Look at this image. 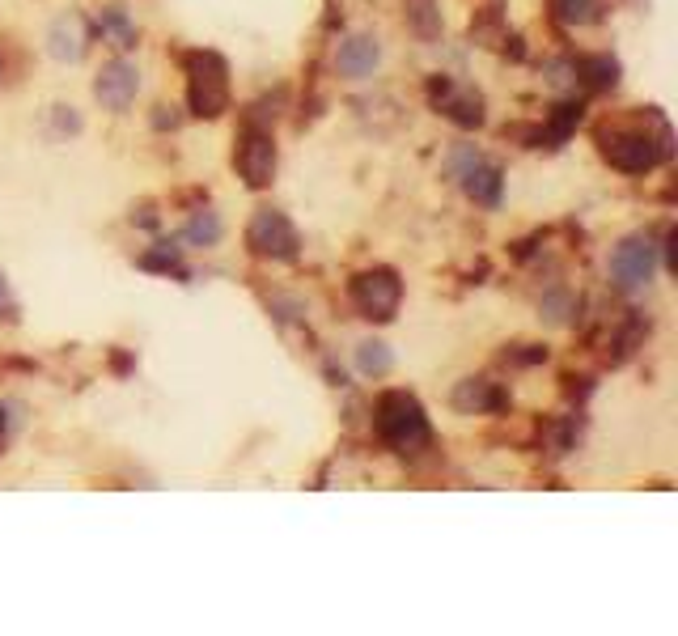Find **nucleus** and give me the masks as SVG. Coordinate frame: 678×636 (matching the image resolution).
Returning <instances> with one entry per match:
<instances>
[{
    "label": "nucleus",
    "mask_w": 678,
    "mask_h": 636,
    "mask_svg": "<svg viewBox=\"0 0 678 636\" xmlns=\"http://www.w3.org/2000/svg\"><path fill=\"white\" fill-rule=\"evenodd\" d=\"M403 302V280L390 268H369L361 276H352V306L361 310L369 323H390L399 314Z\"/></svg>",
    "instance_id": "nucleus-6"
},
{
    "label": "nucleus",
    "mask_w": 678,
    "mask_h": 636,
    "mask_svg": "<svg viewBox=\"0 0 678 636\" xmlns=\"http://www.w3.org/2000/svg\"><path fill=\"white\" fill-rule=\"evenodd\" d=\"M573 73L585 81V85H594V90H611V85L619 81V64L611 56H581L573 64Z\"/></svg>",
    "instance_id": "nucleus-16"
},
{
    "label": "nucleus",
    "mask_w": 678,
    "mask_h": 636,
    "mask_svg": "<svg viewBox=\"0 0 678 636\" xmlns=\"http://www.w3.org/2000/svg\"><path fill=\"white\" fill-rule=\"evenodd\" d=\"M395 369V352L382 340H361L356 344V374L361 378H386Z\"/></svg>",
    "instance_id": "nucleus-14"
},
{
    "label": "nucleus",
    "mask_w": 678,
    "mask_h": 636,
    "mask_svg": "<svg viewBox=\"0 0 678 636\" xmlns=\"http://www.w3.org/2000/svg\"><path fill=\"white\" fill-rule=\"evenodd\" d=\"M568 310H573V297H568L564 289H551L543 297V314H547V323H568Z\"/></svg>",
    "instance_id": "nucleus-22"
},
{
    "label": "nucleus",
    "mask_w": 678,
    "mask_h": 636,
    "mask_svg": "<svg viewBox=\"0 0 678 636\" xmlns=\"http://www.w3.org/2000/svg\"><path fill=\"white\" fill-rule=\"evenodd\" d=\"M373 429H378V437L399 454H420L428 441H433L424 408L416 403V395H407V391H386L378 399V408H373Z\"/></svg>",
    "instance_id": "nucleus-1"
},
{
    "label": "nucleus",
    "mask_w": 678,
    "mask_h": 636,
    "mask_svg": "<svg viewBox=\"0 0 678 636\" xmlns=\"http://www.w3.org/2000/svg\"><path fill=\"white\" fill-rule=\"evenodd\" d=\"M187 106L200 119H217L229 106V64L217 51H191L187 56Z\"/></svg>",
    "instance_id": "nucleus-2"
},
{
    "label": "nucleus",
    "mask_w": 678,
    "mask_h": 636,
    "mask_svg": "<svg viewBox=\"0 0 678 636\" xmlns=\"http://www.w3.org/2000/svg\"><path fill=\"white\" fill-rule=\"evenodd\" d=\"M47 51L56 56L60 64H77L85 56V34H81V17L77 13H64L51 22L47 30Z\"/></svg>",
    "instance_id": "nucleus-13"
},
{
    "label": "nucleus",
    "mask_w": 678,
    "mask_h": 636,
    "mask_svg": "<svg viewBox=\"0 0 678 636\" xmlns=\"http://www.w3.org/2000/svg\"><path fill=\"white\" fill-rule=\"evenodd\" d=\"M5 437H9V416H5V408H0V446H5Z\"/></svg>",
    "instance_id": "nucleus-24"
},
{
    "label": "nucleus",
    "mask_w": 678,
    "mask_h": 636,
    "mask_svg": "<svg viewBox=\"0 0 678 636\" xmlns=\"http://www.w3.org/2000/svg\"><path fill=\"white\" fill-rule=\"evenodd\" d=\"M140 268L145 272H162V276H187V268H183V251H178L174 242H157L153 251H145L140 255Z\"/></svg>",
    "instance_id": "nucleus-19"
},
{
    "label": "nucleus",
    "mask_w": 678,
    "mask_h": 636,
    "mask_svg": "<svg viewBox=\"0 0 678 636\" xmlns=\"http://www.w3.org/2000/svg\"><path fill=\"white\" fill-rule=\"evenodd\" d=\"M221 234H225V225H221V217H217L212 208H200V212H195V217L187 221V229H183V238H187L191 246H217Z\"/></svg>",
    "instance_id": "nucleus-18"
},
{
    "label": "nucleus",
    "mask_w": 678,
    "mask_h": 636,
    "mask_svg": "<svg viewBox=\"0 0 678 636\" xmlns=\"http://www.w3.org/2000/svg\"><path fill=\"white\" fill-rule=\"evenodd\" d=\"M136 94H140L136 64H132V60H106L102 73H98V81H94V98L106 106V111L123 115V111H128V106L136 102Z\"/></svg>",
    "instance_id": "nucleus-9"
},
{
    "label": "nucleus",
    "mask_w": 678,
    "mask_h": 636,
    "mask_svg": "<svg viewBox=\"0 0 678 636\" xmlns=\"http://www.w3.org/2000/svg\"><path fill=\"white\" fill-rule=\"evenodd\" d=\"M454 408H458L462 416L505 412V408H509V395H505L496 382H488V378H462V382L454 386Z\"/></svg>",
    "instance_id": "nucleus-11"
},
{
    "label": "nucleus",
    "mask_w": 678,
    "mask_h": 636,
    "mask_svg": "<svg viewBox=\"0 0 678 636\" xmlns=\"http://www.w3.org/2000/svg\"><path fill=\"white\" fill-rule=\"evenodd\" d=\"M407 22H412V30L420 34V39H441V9H437V0H407Z\"/></svg>",
    "instance_id": "nucleus-17"
},
{
    "label": "nucleus",
    "mask_w": 678,
    "mask_h": 636,
    "mask_svg": "<svg viewBox=\"0 0 678 636\" xmlns=\"http://www.w3.org/2000/svg\"><path fill=\"white\" fill-rule=\"evenodd\" d=\"M428 98H433L437 111L450 123H458V128L471 132V128L484 123V98H479L475 90H467V85L450 81V77H433V81H428Z\"/></svg>",
    "instance_id": "nucleus-8"
},
{
    "label": "nucleus",
    "mask_w": 678,
    "mask_h": 636,
    "mask_svg": "<svg viewBox=\"0 0 678 636\" xmlns=\"http://www.w3.org/2000/svg\"><path fill=\"white\" fill-rule=\"evenodd\" d=\"M234 166H238V174H242V183H246V187L263 191L267 183H272V174H276V140H272V132H263V128H246V132L238 136Z\"/></svg>",
    "instance_id": "nucleus-7"
},
{
    "label": "nucleus",
    "mask_w": 678,
    "mask_h": 636,
    "mask_svg": "<svg viewBox=\"0 0 678 636\" xmlns=\"http://www.w3.org/2000/svg\"><path fill=\"white\" fill-rule=\"evenodd\" d=\"M98 30L111 39L115 47H136V26H132V17H128V9H119V5H106L102 13H98Z\"/></svg>",
    "instance_id": "nucleus-15"
},
{
    "label": "nucleus",
    "mask_w": 678,
    "mask_h": 636,
    "mask_svg": "<svg viewBox=\"0 0 678 636\" xmlns=\"http://www.w3.org/2000/svg\"><path fill=\"white\" fill-rule=\"evenodd\" d=\"M598 145L602 157L623 174H649L657 162L670 157V136H649L645 128H611V132H598Z\"/></svg>",
    "instance_id": "nucleus-3"
},
{
    "label": "nucleus",
    "mask_w": 678,
    "mask_h": 636,
    "mask_svg": "<svg viewBox=\"0 0 678 636\" xmlns=\"http://www.w3.org/2000/svg\"><path fill=\"white\" fill-rule=\"evenodd\" d=\"M606 272H611V285L619 293H645L653 285V276H657V242L645 238V234H632V238H623L615 251H611V263H606Z\"/></svg>",
    "instance_id": "nucleus-4"
},
{
    "label": "nucleus",
    "mask_w": 678,
    "mask_h": 636,
    "mask_svg": "<svg viewBox=\"0 0 678 636\" xmlns=\"http://www.w3.org/2000/svg\"><path fill=\"white\" fill-rule=\"evenodd\" d=\"M246 246H251L259 259L293 263L301 255V234L280 208H259L251 217V225H246Z\"/></svg>",
    "instance_id": "nucleus-5"
},
{
    "label": "nucleus",
    "mask_w": 678,
    "mask_h": 636,
    "mask_svg": "<svg viewBox=\"0 0 678 636\" xmlns=\"http://www.w3.org/2000/svg\"><path fill=\"white\" fill-rule=\"evenodd\" d=\"M0 306H5V314H9V318L17 314V306H13V297H9V280H5V276H0Z\"/></svg>",
    "instance_id": "nucleus-23"
},
{
    "label": "nucleus",
    "mask_w": 678,
    "mask_h": 636,
    "mask_svg": "<svg viewBox=\"0 0 678 636\" xmlns=\"http://www.w3.org/2000/svg\"><path fill=\"white\" fill-rule=\"evenodd\" d=\"M458 179H462V191H467L475 204H484V208H496V204H501V191H505V174H501V166H492V162H484V157H479V162L462 170Z\"/></svg>",
    "instance_id": "nucleus-12"
},
{
    "label": "nucleus",
    "mask_w": 678,
    "mask_h": 636,
    "mask_svg": "<svg viewBox=\"0 0 678 636\" xmlns=\"http://www.w3.org/2000/svg\"><path fill=\"white\" fill-rule=\"evenodd\" d=\"M556 13H560V22L568 26H590L594 22V0H556Z\"/></svg>",
    "instance_id": "nucleus-20"
},
{
    "label": "nucleus",
    "mask_w": 678,
    "mask_h": 636,
    "mask_svg": "<svg viewBox=\"0 0 678 636\" xmlns=\"http://www.w3.org/2000/svg\"><path fill=\"white\" fill-rule=\"evenodd\" d=\"M378 64H382V43L373 39V34H352V39H344L335 51V68H339V77H348V81L373 77Z\"/></svg>",
    "instance_id": "nucleus-10"
},
{
    "label": "nucleus",
    "mask_w": 678,
    "mask_h": 636,
    "mask_svg": "<svg viewBox=\"0 0 678 636\" xmlns=\"http://www.w3.org/2000/svg\"><path fill=\"white\" fill-rule=\"evenodd\" d=\"M577 123H581V106H573V102L556 106V115H551V140H568V132H573Z\"/></svg>",
    "instance_id": "nucleus-21"
}]
</instances>
